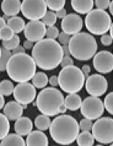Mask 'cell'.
Instances as JSON below:
<instances>
[{
    "label": "cell",
    "mask_w": 113,
    "mask_h": 146,
    "mask_svg": "<svg viewBox=\"0 0 113 146\" xmlns=\"http://www.w3.org/2000/svg\"><path fill=\"white\" fill-rule=\"evenodd\" d=\"M32 58L43 70H54L62 64L64 58L63 46L55 39L44 38L35 44L32 49Z\"/></svg>",
    "instance_id": "1"
},
{
    "label": "cell",
    "mask_w": 113,
    "mask_h": 146,
    "mask_svg": "<svg viewBox=\"0 0 113 146\" xmlns=\"http://www.w3.org/2000/svg\"><path fill=\"white\" fill-rule=\"evenodd\" d=\"M80 125L74 117L62 114L52 121L49 133L54 143L59 145H70L78 139Z\"/></svg>",
    "instance_id": "2"
},
{
    "label": "cell",
    "mask_w": 113,
    "mask_h": 146,
    "mask_svg": "<svg viewBox=\"0 0 113 146\" xmlns=\"http://www.w3.org/2000/svg\"><path fill=\"white\" fill-rule=\"evenodd\" d=\"M37 64L32 58V55L26 53L13 54L6 66V74L9 78L17 84L30 82V80L36 74Z\"/></svg>",
    "instance_id": "3"
},
{
    "label": "cell",
    "mask_w": 113,
    "mask_h": 146,
    "mask_svg": "<svg viewBox=\"0 0 113 146\" xmlns=\"http://www.w3.org/2000/svg\"><path fill=\"white\" fill-rule=\"evenodd\" d=\"M69 48L71 56L80 62L94 59V56L97 54V42L94 36L87 32H80L72 36Z\"/></svg>",
    "instance_id": "4"
},
{
    "label": "cell",
    "mask_w": 113,
    "mask_h": 146,
    "mask_svg": "<svg viewBox=\"0 0 113 146\" xmlns=\"http://www.w3.org/2000/svg\"><path fill=\"white\" fill-rule=\"evenodd\" d=\"M65 102V97L62 91L55 87H46L37 95L36 102L33 103L42 114L48 117H55L59 114L60 107Z\"/></svg>",
    "instance_id": "5"
},
{
    "label": "cell",
    "mask_w": 113,
    "mask_h": 146,
    "mask_svg": "<svg viewBox=\"0 0 113 146\" xmlns=\"http://www.w3.org/2000/svg\"><path fill=\"white\" fill-rule=\"evenodd\" d=\"M58 79L59 87L66 93H78L82 90L86 82V76L82 70L75 65L63 68L58 75Z\"/></svg>",
    "instance_id": "6"
},
{
    "label": "cell",
    "mask_w": 113,
    "mask_h": 146,
    "mask_svg": "<svg viewBox=\"0 0 113 146\" xmlns=\"http://www.w3.org/2000/svg\"><path fill=\"white\" fill-rule=\"evenodd\" d=\"M85 26L91 35H104L111 30V16L104 10L95 9L90 11L85 17Z\"/></svg>",
    "instance_id": "7"
},
{
    "label": "cell",
    "mask_w": 113,
    "mask_h": 146,
    "mask_svg": "<svg viewBox=\"0 0 113 146\" xmlns=\"http://www.w3.org/2000/svg\"><path fill=\"white\" fill-rule=\"evenodd\" d=\"M96 141L101 144H112L113 143V119L108 117H101L94 123L92 128Z\"/></svg>",
    "instance_id": "8"
},
{
    "label": "cell",
    "mask_w": 113,
    "mask_h": 146,
    "mask_svg": "<svg viewBox=\"0 0 113 146\" xmlns=\"http://www.w3.org/2000/svg\"><path fill=\"white\" fill-rule=\"evenodd\" d=\"M47 3L46 0H22L21 13L30 21L42 20L47 14Z\"/></svg>",
    "instance_id": "9"
},
{
    "label": "cell",
    "mask_w": 113,
    "mask_h": 146,
    "mask_svg": "<svg viewBox=\"0 0 113 146\" xmlns=\"http://www.w3.org/2000/svg\"><path fill=\"white\" fill-rule=\"evenodd\" d=\"M104 109H106L104 108V102L100 100V97L90 96L82 101L80 111H81L84 118L90 120H97L102 117Z\"/></svg>",
    "instance_id": "10"
},
{
    "label": "cell",
    "mask_w": 113,
    "mask_h": 146,
    "mask_svg": "<svg viewBox=\"0 0 113 146\" xmlns=\"http://www.w3.org/2000/svg\"><path fill=\"white\" fill-rule=\"evenodd\" d=\"M85 88H86L87 93L90 96L101 97L102 95L107 92L108 82L106 78L101 74H94L86 78V82H85Z\"/></svg>",
    "instance_id": "11"
},
{
    "label": "cell",
    "mask_w": 113,
    "mask_h": 146,
    "mask_svg": "<svg viewBox=\"0 0 113 146\" xmlns=\"http://www.w3.org/2000/svg\"><path fill=\"white\" fill-rule=\"evenodd\" d=\"M15 101L21 104H30L37 98V92L33 84L30 82H21L15 86L14 91Z\"/></svg>",
    "instance_id": "12"
},
{
    "label": "cell",
    "mask_w": 113,
    "mask_h": 146,
    "mask_svg": "<svg viewBox=\"0 0 113 146\" xmlns=\"http://www.w3.org/2000/svg\"><path fill=\"white\" fill-rule=\"evenodd\" d=\"M25 37L26 39L31 40L33 43H37L39 40L44 39L47 35V26L41 21H30L28 23H26V27H25Z\"/></svg>",
    "instance_id": "13"
},
{
    "label": "cell",
    "mask_w": 113,
    "mask_h": 146,
    "mask_svg": "<svg viewBox=\"0 0 113 146\" xmlns=\"http://www.w3.org/2000/svg\"><path fill=\"white\" fill-rule=\"evenodd\" d=\"M94 68L98 74H108L113 71V53L101 50L94 56Z\"/></svg>",
    "instance_id": "14"
},
{
    "label": "cell",
    "mask_w": 113,
    "mask_h": 146,
    "mask_svg": "<svg viewBox=\"0 0 113 146\" xmlns=\"http://www.w3.org/2000/svg\"><path fill=\"white\" fill-rule=\"evenodd\" d=\"M84 21L78 14H68L62 20V30L63 32H66L69 35H76L80 33L82 30Z\"/></svg>",
    "instance_id": "15"
},
{
    "label": "cell",
    "mask_w": 113,
    "mask_h": 146,
    "mask_svg": "<svg viewBox=\"0 0 113 146\" xmlns=\"http://www.w3.org/2000/svg\"><path fill=\"white\" fill-rule=\"evenodd\" d=\"M23 106L21 103H19L17 101H10L5 104V107L3 108V114L7 117L9 120H17L22 117L23 113Z\"/></svg>",
    "instance_id": "16"
},
{
    "label": "cell",
    "mask_w": 113,
    "mask_h": 146,
    "mask_svg": "<svg viewBox=\"0 0 113 146\" xmlns=\"http://www.w3.org/2000/svg\"><path fill=\"white\" fill-rule=\"evenodd\" d=\"M27 146H48V137L42 130L31 131L26 139Z\"/></svg>",
    "instance_id": "17"
},
{
    "label": "cell",
    "mask_w": 113,
    "mask_h": 146,
    "mask_svg": "<svg viewBox=\"0 0 113 146\" xmlns=\"http://www.w3.org/2000/svg\"><path fill=\"white\" fill-rule=\"evenodd\" d=\"M32 128H33V123L27 117H21L20 119L15 121V125H14L15 133L21 136H27L32 131Z\"/></svg>",
    "instance_id": "18"
},
{
    "label": "cell",
    "mask_w": 113,
    "mask_h": 146,
    "mask_svg": "<svg viewBox=\"0 0 113 146\" xmlns=\"http://www.w3.org/2000/svg\"><path fill=\"white\" fill-rule=\"evenodd\" d=\"M22 3L20 0H3L1 10L4 15H7L9 17L17 16V14L21 11Z\"/></svg>",
    "instance_id": "19"
},
{
    "label": "cell",
    "mask_w": 113,
    "mask_h": 146,
    "mask_svg": "<svg viewBox=\"0 0 113 146\" xmlns=\"http://www.w3.org/2000/svg\"><path fill=\"white\" fill-rule=\"evenodd\" d=\"M95 0H71V7L78 14H88L94 10Z\"/></svg>",
    "instance_id": "20"
},
{
    "label": "cell",
    "mask_w": 113,
    "mask_h": 146,
    "mask_svg": "<svg viewBox=\"0 0 113 146\" xmlns=\"http://www.w3.org/2000/svg\"><path fill=\"white\" fill-rule=\"evenodd\" d=\"M0 146H27L26 141L22 139L21 135L19 134H9L4 139H1Z\"/></svg>",
    "instance_id": "21"
},
{
    "label": "cell",
    "mask_w": 113,
    "mask_h": 146,
    "mask_svg": "<svg viewBox=\"0 0 113 146\" xmlns=\"http://www.w3.org/2000/svg\"><path fill=\"white\" fill-rule=\"evenodd\" d=\"M65 106L68 107L69 111H78L79 108H81L82 104V100L78 93H69L65 97Z\"/></svg>",
    "instance_id": "22"
},
{
    "label": "cell",
    "mask_w": 113,
    "mask_h": 146,
    "mask_svg": "<svg viewBox=\"0 0 113 146\" xmlns=\"http://www.w3.org/2000/svg\"><path fill=\"white\" fill-rule=\"evenodd\" d=\"M7 26H9L11 30L17 35V33H20V32L25 31L26 23H25V21H23V19L20 17V16H13V17H10V20L7 21Z\"/></svg>",
    "instance_id": "23"
},
{
    "label": "cell",
    "mask_w": 113,
    "mask_h": 146,
    "mask_svg": "<svg viewBox=\"0 0 113 146\" xmlns=\"http://www.w3.org/2000/svg\"><path fill=\"white\" fill-rule=\"evenodd\" d=\"M95 136L94 134L90 131H81L79 134L78 139H76V143L79 146H94L95 144Z\"/></svg>",
    "instance_id": "24"
},
{
    "label": "cell",
    "mask_w": 113,
    "mask_h": 146,
    "mask_svg": "<svg viewBox=\"0 0 113 146\" xmlns=\"http://www.w3.org/2000/svg\"><path fill=\"white\" fill-rule=\"evenodd\" d=\"M31 82L33 84V86L36 88H46L47 84L49 82V79H48V76L44 74V72L38 71V72H36L35 76L32 78Z\"/></svg>",
    "instance_id": "25"
},
{
    "label": "cell",
    "mask_w": 113,
    "mask_h": 146,
    "mask_svg": "<svg viewBox=\"0 0 113 146\" xmlns=\"http://www.w3.org/2000/svg\"><path fill=\"white\" fill-rule=\"evenodd\" d=\"M51 124H52V121L49 120V117L46 115V114H41L35 119V127L37 128L38 130H42V131L49 129Z\"/></svg>",
    "instance_id": "26"
},
{
    "label": "cell",
    "mask_w": 113,
    "mask_h": 146,
    "mask_svg": "<svg viewBox=\"0 0 113 146\" xmlns=\"http://www.w3.org/2000/svg\"><path fill=\"white\" fill-rule=\"evenodd\" d=\"M11 56H13V53L9 49L3 47L1 50H0V71H6L7 63H9Z\"/></svg>",
    "instance_id": "27"
},
{
    "label": "cell",
    "mask_w": 113,
    "mask_h": 146,
    "mask_svg": "<svg viewBox=\"0 0 113 146\" xmlns=\"http://www.w3.org/2000/svg\"><path fill=\"white\" fill-rule=\"evenodd\" d=\"M15 91V86L13 84V81L10 80H3L1 84H0V93L4 96H10L14 95Z\"/></svg>",
    "instance_id": "28"
},
{
    "label": "cell",
    "mask_w": 113,
    "mask_h": 146,
    "mask_svg": "<svg viewBox=\"0 0 113 146\" xmlns=\"http://www.w3.org/2000/svg\"><path fill=\"white\" fill-rule=\"evenodd\" d=\"M56 20H58V16H56V14L54 13V11L49 10V11H47V14L43 16V19L41 20V21H42L47 27H49V26H54V25H55Z\"/></svg>",
    "instance_id": "29"
},
{
    "label": "cell",
    "mask_w": 113,
    "mask_h": 146,
    "mask_svg": "<svg viewBox=\"0 0 113 146\" xmlns=\"http://www.w3.org/2000/svg\"><path fill=\"white\" fill-rule=\"evenodd\" d=\"M0 120H1V131H0V137L4 139L5 136L9 135V131H10V123H9V119H7L6 115H4L1 113L0 115Z\"/></svg>",
    "instance_id": "30"
},
{
    "label": "cell",
    "mask_w": 113,
    "mask_h": 146,
    "mask_svg": "<svg viewBox=\"0 0 113 146\" xmlns=\"http://www.w3.org/2000/svg\"><path fill=\"white\" fill-rule=\"evenodd\" d=\"M48 9L52 11H59L64 9V5H65V0H46Z\"/></svg>",
    "instance_id": "31"
},
{
    "label": "cell",
    "mask_w": 113,
    "mask_h": 146,
    "mask_svg": "<svg viewBox=\"0 0 113 146\" xmlns=\"http://www.w3.org/2000/svg\"><path fill=\"white\" fill-rule=\"evenodd\" d=\"M19 46H20V37L17 35H15L11 39L4 40V42H3V47L6 48V49H9V50H14L15 48L19 47Z\"/></svg>",
    "instance_id": "32"
},
{
    "label": "cell",
    "mask_w": 113,
    "mask_h": 146,
    "mask_svg": "<svg viewBox=\"0 0 113 146\" xmlns=\"http://www.w3.org/2000/svg\"><path fill=\"white\" fill-rule=\"evenodd\" d=\"M16 33L11 30V28L9 26H5V27H1L0 28V38H1V40L4 42V40H9L14 37Z\"/></svg>",
    "instance_id": "33"
},
{
    "label": "cell",
    "mask_w": 113,
    "mask_h": 146,
    "mask_svg": "<svg viewBox=\"0 0 113 146\" xmlns=\"http://www.w3.org/2000/svg\"><path fill=\"white\" fill-rule=\"evenodd\" d=\"M103 102H104V108H106V111L110 113V114L113 115V91L110 92L106 96V98H104Z\"/></svg>",
    "instance_id": "34"
},
{
    "label": "cell",
    "mask_w": 113,
    "mask_h": 146,
    "mask_svg": "<svg viewBox=\"0 0 113 146\" xmlns=\"http://www.w3.org/2000/svg\"><path fill=\"white\" fill-rule=\"evenodd\" d=\"M79 125H80V130L81 131H92V128H94V123H92V120L86 119V118L80 120Z\"/></svg>",
    "instance_id": "35"
},
{
    "label": "cell",
    "mask_w": 113,
    "mask_h": 146,
    "mask_svg": "<svg viewBox=\"0 0 113 146\" xmlns=\"http://www.w3.org/2000/svg\"><path fill=\"white\" fill-rule=\"evenodd\" d=\"M60 32L59 30L56 28V26H49L47 27V35H46V38L48 39H56L59 37Z\"/></svg>",
    "instance_id": "36"
},
{
    "label": "cell",
    "mask_w": 113,
    "mask_h": 146,
    "mask_svg": "<svg viewBox=\"0 0 113 146\" xmlns=\"http://www.w3.org/2000/svg\"><path fill=\"white\" fill-rule=\"evenodd\" d=\"M111 5V0H95V6L96 9L100 10H106Z\"/></svg>",
    "instance_id": "37"
},
{
    "label": "cell",
    "mask_w": 113,
    "mask_h": 146,
    "mask_svg": "<svg viewBox=\"0 0 113 146\" xmlns=\"http://www.w3.org/2000/svg\"><path fill=\"white\" fill-rule=\"evenodd\" d=\"M71 37H72V36L69 35V33H66V32H60V35H59V37H58L59 43L63 44V46H65V44H69Z\"/></svg>",
    "instance_id": "38"
},
{
    "label": "cell",
    "mask_w": 113,
    "mask_h": 146,
    "mask_svg": "<svg viewBox=\"0 0 113 146\" xmlns=\"http://www.w3.org/2000/svg\"><path fill=\"white\" fill-rule=\"evenodd\" d=\"M112 42H113V38H112L111 33H104V35L101 36V43H102L103 46L110 47L112 44Z\"/></svg>",
    "instance_id": "39"
},
{
    "label": "cell",
    "mask_w": 113,
    "mask_h": 146,
    "mask_svg": "<svg viewBox=\"0 0 113 146\" xmlns=\"http://www.w3.org/2000/svg\"><path fill=\"white\" fill-rule=\"evenodd\" d=\"M63 68H66V66H70V65H74V59H72L71 55H68V56H64L63 60H62V64H60Z\"/></svg>",
    "instance_id": "40"
},
{
    "label": "cell",
    "mask_w": 113,
    "mask_h": 146,
    "mask_svg": "<svg viewBox=\"0 0 113 146\" xmlns=\"http://www.w3.org/2000/svg\"><path fill=\"white\" fill-rule=\"evenodd\" d=\"M49 85L52 87H56V86H59V79H58V76H51L49 78Z\"/></svg>",
    "instance_id": "41"
},
{
    "label": "cell",
    "mask_w": 113,
    "mask_h": 146,
    "mask_svg": "<svg viewBox=\"0 0 113 146\" xmlns=\"http://www.w3.org/2000/svg\"><path fill=\"white\" fill-rule=\"evenodd\" d=\"M25 50H26V48L23 46H19L13 50V54H21V53H25Z\"/></svg>",
    "instance_id": "42"
},
{
    "label": "cell",
    "mask_w": 113,
    "mask_h": 146,
    "mask_svg": "<svg viewBox=\"0 0 113 146\" xmlns=\"http://www.w3.org/2000/svg\"><path fill=\"white\" fill-rule=\"evenodd\" d=\"M55 14H56V16H58V19H62V20L68 15V13H66L65 9H62V10H59V11H56Z\"/></svg>",
    "instance_id": "43"
},
{
    "label": "cell",
    "mask_w": 113,
    "mask_h": 146,
    "mask_svg": "<svg viewBox=\"0 0 113 146\" xmlns=\"http://www.w3.org/2000/svg\"><path fill=\"white\" fill-rule=\"evenodd\" d=\"M23 47H25L26 49H33L35 43H33V42H31V40H28V39H26V40H25V43H23Z\"/></svg>",
    "instance_id": "44"
},
{
    "label": "cell",
    "mask_w": 113,
    "mask_h": 146,
    "mask_svg": "<svg viewBox=\"0 0 113 146\" xmlns=\"http://www.w3.org/2000/svg\"><path fill=\"white\" fill-rule=\"evenodd\" d=\"M81 70H82V72L85 74V76H86V78H88V74H90V71H91V68L88 66V65H84L82 68H81Z\"/></svg>",
    "instance_id": "45"
},
{
    "label": "cell",
    "mask_w": 113,
    "mask_h": 146,
    "mask_svg": "<svg viewBox=\"0 0 113 146\" xmlns=\"http://www.w3.org/2000/svg\"><path fill=\"white\" fill-rule=\"evenodd\" d=\"M63 52H64V56L71 55V53H70V48H69V44H65V46H63Z\"/></svg>",
    "instance_id": "46"
},
{
    "label": "cell",
    "mask_w": 113,
    "mask_h": 146,
    "mask_svg": "<svg viewBox=\"0 0 113 146\" xmlns=\"http://www.w3.org/2000/svg\"><path fill=\"white\" fill-rule=\"evenodd\" d=\"M4 97H5V96H4V95H1V93H0V108H4V107H5V98H4Z\"/></svg>",
    "instance_id": "47"
},
{
    "label": "cell",
    "mask_w": 113,
    "mask_h": 146,
    "mask_svg": "<svg viewBox=\"0 0 113 146\" xmlns=\"http://www.w3.org/2000/svg\"><path fill=\"white\" fill-rule=\"evenodd\" d=\"M110 13H111V15L113 16V0L111 1V5H110Z\"/></svg>",
    "instance_id": "48"
},
{
    "label": "cell",
    "mask_w": 113,
    "mask_h": 146,
    "mask_svg": "<svg viewBox=\"0 0 113 146\" xmlns=\"http://www.w3.org/2000/svg\"><path fill=\"white\" fill-rule=\"evenodd\" d=\"M110 33L112 36V38H113V22H112V26H111V30H110Z\"/></svg>",
    "instance_id": "49"
},
{
    "label": "cell",
    "mask_w": 113,
    "mask_h": 146,
    "mask_svg": "<svg viewBox=\"0 0 113 146\" xmlns=\"http://www.w3.org/2000/svg\"><path fill=\"white\" fill-rule=\"evenodd\" d=\"M96 146H103V144H101V145H96Z\"/></svg>",
    "instance_id": "50"
},
{
    "label": "cell",
    "mask_w": 113,
    "mask_h": 146,
    "mask_svg": "<svg viewBox=\"0 0 113 146\" xmlns=\"http://www.w3.org/2000/svg\"><path fill=\"white\" fill-rule=\"evenodd\" d=\"M110 146H113V143H112V144H111V145H110Z\"/></svg>",
    "instance_id": "51"
}]
</instances>
